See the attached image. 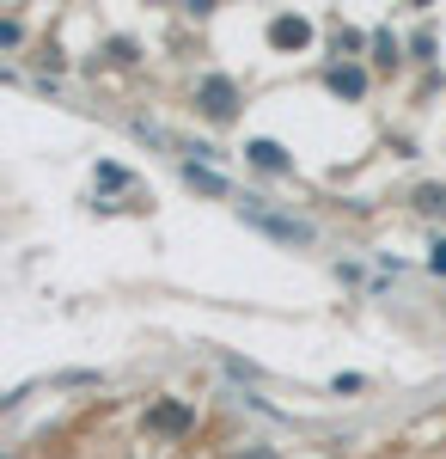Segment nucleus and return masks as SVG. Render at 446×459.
<instances>
[{"label": "nucleus", "instance_id": "7ed1b4c3", "mask_svg": "<svg viewBox=\"0 0 446 459\" xmlns=\"http://www.w3.org/2000/svg\"><path fill=\"white\" fill-rule=\"evenodd\" d=\"M190 423H196V411H190L184 398H166V404L147 411V429H153V435H184Z\"/></svg>", "mask_w": 446, "mask_h": 459}, {"label": "nucleus", "instance_id": "6e6552de", "mask_svg": "<svg viewBox=\"0 0 446 459\" xmlns=\"http://www.w3.org/2000/svg\"><path fill=\"white\" fill-rule=\"evenodd\" d=\"M373 62H379V68L398 62V37H391V31H373Z\"/></svg>", "mask_w": 446, "mask_h": 459}, {"label": "nucleus", "instance_id": "0eeeda50", "mask_svg": "<svg viewBox=\"0 0 446 459\" xmlns=\"http://www.w3.org/2000/svg\"><path fill=\"white\" fill-rule=\"evenodd\" d=\"M330 92H337V99H361V92H367V74L361 68H330Z\"/></svg>", "mask_w": 446, "mask_h": 459}, {"label": "nucleus", "instance_id": "20e7f679", "mask_svg": "<svg viewBox=\"0 0 446 459\" xmlns=\"http://www.w3.org/2000/svg\"><path fill=\"white\" fill-rule=\"evenodd\" d=\"M270 43H275V49H306L312 25H306V19H294V13H281V19H270Z\"/></svg>", "mask_w": 446, "mask_h": 459}, {"label": "nucleus", "instance_id": "9b49d317", "mask_svg": "<svg viewBox=\"0 0 446 459\" xmlns=\"http://www.w3.org/2000/svg\"><path fill=\"white\" fill-rule=\"evenodd\" d=\"M428 270H434V276H446V239H434V251H428Z\"/></svg>", "mask_w": 446, "mask_h": 459}, {"label": "nucleus", "instance_id": "39448f33", "mask_svg": "<svg viewBox=\"0 0 446 459\" xmlns=\"http://www.w3.org/2000/svg\"><path fill=\"white\" fill-rule=\"evenodd\" d=\"M244 160H251V166H263V172H287V166H294L281 142H251V147H244Z\"/></svg>", "mask_w": 446, "mask_h": 459}, {"label": "nucleus", "instance_id": "9d476101", "mask_svg": "<svg viewBox=\"0 0 446 459\" xmlns=\"http://www.w3.org/2000/svg\"><path fill=\"white\" fill-rule=\"evenodd\" d=\"M99 184H104V190H123L129 172H123V166H99Z\"/></svg>", "mask_w": 446, "mask_h": 459}, {"label": "nucleus", "instance_id": "f257e3e1", "mask_svg": "<svg viewBox=\"0 0 446 459\" xmlns=\"http://www.w3.org/2000/svg\"><path fill=\"white\" fill-rule=\"evenodd\" d=\"M239 214L251 221V227H257V233H270V239H281V246H312V239H318V227H312V221L270 209L263 196H244V203H239Z\"/></svg>", "mask_w": 446, "mask_h": 459}, {"label": "nucleus", "instance_id": "f03ea898", "mask_svg": "<svg viewBox=\"0 0 446 459\" xmlns=\"http://www.w3.org/2000/svg\"><path fill=\"white\" fill-rule=\"evenodd\" d=\"M196 110H202L208 123H227V117L239 110V86H233L227 74H202V86H196Z\"/></svg>", "mask_w": 446, "mask_h": 459}, {"label": "nucleus", "instance_id": "423d86ee", "mask_svg": "<svg viewBox=\"0 0 446 459\" xmlns=\"http://www.w3.org/2000/svg\"><path fill=\"white\" fill-rule=\"evenodd\" d=\"M184 178H190L196 190H208V196H233V184L214 172V166H196V160H184Z\"/></svg>", "mask_w": 446, "mask_h": 459}, {"label": "nucleus", "instance_id": "1a4fd4ad", "mask_svg": "<svg viewBox=\"0 0 446 459\" xmlns=\"http://www.w3.org/2000/svg\"><path fill=\"white\" fill-rule=\"evenodd\" d=\"M416 209H446V190H441V184H428V190H416Z\"/></svg>", "mask_w": 446, "mask_h": 459}]
</instances>
